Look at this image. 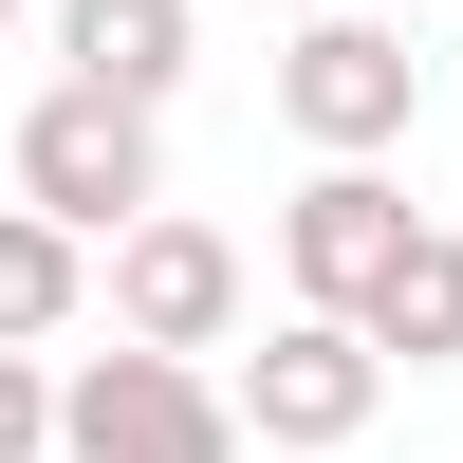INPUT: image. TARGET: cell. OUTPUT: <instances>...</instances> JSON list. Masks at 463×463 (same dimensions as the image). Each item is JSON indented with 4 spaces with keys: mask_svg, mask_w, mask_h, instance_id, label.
<instances>
[{
    "mask_svg": "<svg viewBox=\"0 0 463 463\" xmlns=\"http://www.w3.org/2000/svg\"><path fill=\"white\" fill-rule=\"evenodd\" d=\"M185 37H204V0H56V74H111L148 111L185 93Z\"/></svg>",
    "mask_w": 463,
    "mask_h": 463,
    "instance_id": "cell-7",
    "label": "cell"
},
{
    "mask_svg": "<svg viewBox=\"0 0 463 463\" xmlns=\"http://www.w3.org/2000/svg\"><path fill=\"white\" fill-rule=\"evenodd\" d=\"M260 19H316V0H260Z\"/></svg>",
    "mask_w": 463,
    "mask_h": 463,
    "instance_id": "cell-11",
    "label": "cell"
},
{
    "mask_svg": "<svg viewBox=\"0 0 463 463\" xmlns=\"http://www.w3.org/2000/svg\"><path fill=\"white\" fill-rule=\"evenodd\" d=\"M408 19H427V0H408Z\"/></svg>",
    "mask_w": 463,
    "mask_h": 463,
    "instance_id": "cell-13",
    "label": "cell"
},
{
    "mask_svg": "<svg viewBox=\"0 0 463 463\" xmlns=\"http://www.w3.org/2000/svg\"><path fill=\"white\" fill-rule=\"evenodd\" d=\"M0 37H19V0H0Z\"/></svg>",
    "mask_w": 463,
    "mask_h": 463,
    "instance_id": "cell-12",
    "label": "cell"
},
{
    "mask_svg": "<svg viewBox=\"0 0 463 463\" xmlns=\"http://www.w3.org/2000/svg\"><path fill=\"white\" fill-rule=\"evenodd\" d=\"M408 241H427V204H408L371 148H316V185L279 204V297H334V316H371Z\"/></svg>",
    "mask_w": 463,
    "mask_h": 463,
    "instance_id": "cell-5",
    "label": "cell"
},
{
    "mask_svg": "<svg viewBox=\"0 0 463 463\" xmlns=\"http://www.w3.org/2000/svg\"><path fill=\"white\" fill-rule=\"evenodd\" d=\"M74 316H93V222H56V204H0V334H19V353H56Z\"/></svg>",
    "mask_w": 463,
    "mask_h": 463,
    "instance_id": "cell-8",
    "label": "cell"
},
{
    "mask_svg": "<svg viewBox=\"0 0 463 463\" xmlns=\"http://www.w3.org/2000/svg\"><path fill=\"white\" fill-rule=\"evenodd\" d=\"M19 204H56V222H148L167 204V111L148 93H111V74H56V93L19 111Z\"/></svg>",
    "mask_w": 463,
    "mask_h": 463,
    "instance_id": "cell-3",
    "label": "cell"
},
{
    "mask_svg": "<svg viewBox=\"0 0 463 463\" xmlns=\"http://www.w3.org/2000/svg\"><path fill=\"white\" fill-rule=\"evenodd\" d=\"M0 463H56V371L0 334Z\"/></svg>",
    "mask_w": 463,
    "mask_h": 463,
    "instance_id": "cell-10",
    "label": "cell"
},
{
    "mask_svg": "<svg viewBox=\"0 0 463 463\" xmlns=\"http://www.w3.org/2000/svg\"><path fill=\"white\" fill-rule=\"evenodd\" d=\"M241 371L167 353V334H111L56 371V463H241Z\"/></svg>",
    "mask_w": 463,
    "mask_h": 463,
    "instance_id": "cell-1",
    "label": "cell"
},
{
    "mask_svg": "<svg viewBox=\"0 0 463 463\" xmlns=\"http://www.w3.org/2000/svg\"><path fill=\"white\" fill-rule=\"evenodd\" d=\"M371 408H390V334H371V316H334V297H297V316L241 353V427L279 445V463H334Z\"/></svg>",
    "mask_w": 463,
    "mask_h": 463,
    "instance_id": "cell-4",
    "label": "cell"
},
{
    "mask_svg": "<svg viewBox=\"0 0 463 463\" xmlns=\"http://www.w3.org/2000/svg\"><path fill=\"white\" fill-rule=\"evenodd\" d=\"M371 334H390V371H463V222H427V241L390 260Z\"/></svg>",
    "mask_w": 463,
    "mask_h": 463,
    "instance_id": "cell-9",
    "label": "cell"
},
{
    "mask_svg": "<svg viewBox=\"0 0 463 463\" xmlns=\"http://www.w3.org/2000/svg\"><path fill=\"white\" fill-rule=\"evenodd\" d=\"M279 111H297V148H408V130H427L408 0H316V19L279 37Z\"/></svg>",
    "mask_w": 463,
    "mask_h": 463,
    "instance_id": "cell-2",
    "label": "cell"
},
{
    "mask_svg": "<svg viewBox=\"0 0 463 463\" xmlns=\"http://www.w3.org/2000/svg\"><path fill=\"white\" fill-rule=\"evenodd\" d=\"M241 241H222L204 204H148L111 222V334H167V353H241Z\"/></svg>",
    "mask_w": 463,
    "mask_h": 463,
    "instance_id": "cell-6",
    "label": "cell"
}]
</instances>
